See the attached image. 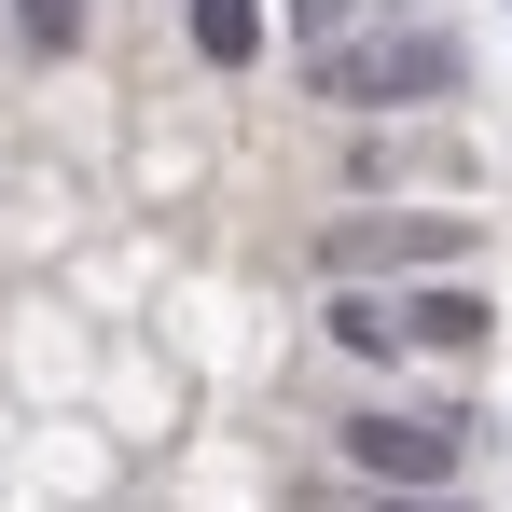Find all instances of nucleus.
<instances>
[{
	"instance_id": "8",
	"label": "nucleus",
	"mask_w": 512,
	"mask_h": 512,
	"mask_svg": "<svg viewBox=\"0 0 512 512\" xmlns=\"http://www.w3.org/2000/svg\"><path fill=\"white\" fill-rule=\"evenodd\" d=\"M84 14H97V0H14V42H28V56H70Z\"/></svg>"
},
{
	"instance_id": "10",
	"label": "nucleus",
	"mask_w": 512,
	"mask_h": 512,
	"mask_svg": "<svg viewBox=\"0 0 512 512\" xmlns=\"http://www.w3.org/2000/svg\"><path fill=\"white\" fill-rule=\"evenodd\" d=\"M360 512H471V499H360Z\"/></svg>"
},
{
	"instance_id": "4",
	"label": "nucleus",
	"mask_w": 512,
	"mask_h": 512,
	"mask_svg": "<svg viewBox=\"0 0 512 512\" xmlns=\"http://www.w3.org/2000/svg\"><path fill=\"white\" fill-rule=\"evenodd\" d=\"M485 333H499V305H485L471 277H429V291H402V346H429V360H471Z\"/></svg>"
},
{
	"instance_id": "2",
	"label": "nucleus",
	"mask_w": 512,
	"mask_h": 512,
	"mask_svg": "<svg viewBox=\"0 0 512 512\" xmlns=\"http://www.w3.org/2000/svg\"><path fill=\"white\" fill-rule=\"evenodd\" d=\"M305 84L360 111V125H388V111H429V97H457V42L443 28H360L333 56H305Z\"/></svg>"
},
{
	"instance_id": "3",
	"label": "nucleus",
	"mask_w": 512,
	"mask_h": 512,
	"mask_svg": "<svg viewBox=\"0 0 512 512\" xmlns=\"http://www.w3.org/2000/svg\"><path fill=\"white\" fill-rule=\"evenodd\" d=\"M457 263H471V208H360V222L319 236V277H333V291H374V277L429 291V277H457Z\"/></svg>"
},
{
	"instance_id": "6",
	"label": "nucleus",
	"mask_w": 512,
	"mask_h": 512,
	"mask_svg": "<svg viewBox=\"0 0 512 512\" xmlns=\"http://www.w3.org/2000/svg\"><path fill=\"white\" fill-rule=\"evenodd\" d=\"M194 56L208 70H250L263 56V0H194Z\"/></svg>"
},
{
	"instance_id": "5",
	"label": "nucleus",
	"mask_w": 512,
	"mask_h": 512,
	"mask_svg": "<svg viewBox=\"0 0 512 512\" xmlns=\"http://www.w3.org/2000/svg\"><path fill=\"white\" fill-rule=\"evenodd\" d=\"M333 346L346 360H402V291H333Z\"/></svg>"
},
{
	"instance_id": "7",
	"label": "nucleus",
	"mask_w": 512,
	"mask_h": 512,
	"mask_svg": "<svg viewBox=\"0 0 512 512\" xmlns=\"http://www.w3.org/2000/svg\"><path fill=\"white\" fill-rule=\"evenodd\" d=\"M360 180H471V153H457V139H374Z\"/></svg>"
},
{
	"instance_id": "9",
	"label": "nucleus",
	"mask_w": 512,
	"mask_h": 512,
	"mask_svg": "<svg viewBox=\"0 0 512 512\" xmlns=\"http://www.w3.org/2000/svg\"><path fill=\"white\" fill-rule=\"evenodd\" d=\"M277 14H291V42H305V56H333V42H360V0H277Z\"/></svg>"
},
{
	"instance_id": "1",
	"label": "nucleus",
	"mask_w": 512,
	"mask_h": 512,
	"mask_svg": "<svg viewBox=\"0 0 512 512\" xmlns=\"http://www.w3.org/2000/svg\"><path fill=\"white\" fill-rule=\"evenodd\" d=\"M457 457H471V416H402V402H374V416H333V471L360 499H457Z\"/></svg>"
}]
</instances>
